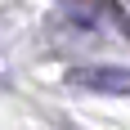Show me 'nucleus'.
I'll use <instances>...</instances> for the list:
<instances>
[{
    "instance_id": "1",
    "label": "nucleus",
    "mask_w": 130,
    "mask_h": 130,
    "mask_svg": "<svg viewBox=\"0 0 130 130\" xmlns=\"http://www.w3.org/2000/svg\"><path fill=\"white\" fill-rule=\"evenodd\" d=\"M67 85L90 90V94H130V67H108V63L72 67L67 72Z\"/></svg>"
}]
</instances>
